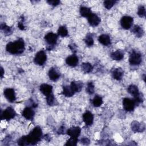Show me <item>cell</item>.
Segmentation results:
<instances>
[{
	"instance_id": "cell-29",
	"label": "cell",
	"mask_w": 146,
	"mask_h": 146,
	"mask_svg": "<svg viewBox=\"0 0 146 146\" xmlns=\"http://www.w3.org/2000/svg\"><path fill=\"white\" fill-rule=\"evenodd\" d=\"M58 34L59 35H60L62 37H64L68 35V31L67 28L64 26H60L58 30Z\"/></svg>"
},
{
	"instance_id": "cell-5",
	"label": "cell",
	"mask_w": 146,
	"mask_h": 146,
	"mask_svg": "<svg viewBox=\"0 0 146 146\" xmlns=\"http://www.w3.org/2000/svg\"><path fill=\"white\" fill-rule=\"evenodd\" d=\"M47 55L45 52L43 50L38 51L34 58V62L39 66L43 65L46 61Z\"/></svg>"
},
{
	"instance_id": "cell-19",
	"label": "cell",
	"mask_w": 146,
	"mask_h": 146,
	"mask_svg": "<svg viewBox=\"0 0 146 146\" xmlns=\"http://www.w3.org/2000/svg\"><path fill=\"white\" fill-rule=\"evenodd\" d=\"M70 86L75 94V92H80L81 91L83 87V83L80 82H72Z\"/></svg>"
},
{
	"instance_id": "cell-23",
	"label": "cell",
	"mask_w": 146,
	"mask_h": 146,
	"mask_svg": "<svg viewBox=\"0 0 146 146\" xmlns=\"http://www.w3.org/2000/svg\"><path fill=\"white\" fill-rule=\"evenodd\" d=\"M132 31L137 37L142 36L143 35V34H144V30H143V29L140 26H139L138 25L134 26V27L132 29Z\"/></svg>"
},
{
	"instance_id": "cell-1",
	"label": "cell",
	"mask_w": 146,
	"mask_h": 146,
	"mask_svg": "<svg viewBox=\"0 0 146 146\" xmlns=\"http://www.w3.org/2000/svg\"><path fill=\"white\" fill-rule=\"evenodd\" d=\"M25 49V43L22 38L13 42H9L6 47V51L11 54H22Z\"/></svg>"
},
{
	"instance_id": "cell-25",
	"label": "cell",
	"mask_w": 146,
	"mask_h": 146,
	"mask_svg": "<svg viewBox=\"0 0 146 146\" xmlns=\"http://www.w3.org/2000/svg\"><path fill=\"white\" fill-rule=\"evenodd\" d=\"M91 11L90 8L86 6H81L80 8V14L82 17H88L91 14Z\"/></svg>"
},
{
	"instance_id": "cell-36",
	"label": "cell",
	"mask_w": 146,
	"mask_h": 146,
	"mask_svg": "<svg viewBox=\"0 0 146 146\" xmlns=\"http://www.w3.org/2000/svg\"><path fill=\"white\" fill-rule=\"evenodd\" d=\"M77 141H78V139L70 137V139L68 140V141H67V143H66L65 145H72V146L76 145Z\"/></svg>"
},
{
	"instance_id": "cell-4",
	"label": "cell",
	"mask_w": 146,
	"mask_h": 146,
	"mask_svg": "<svg viewBox=\"0 0 146 146\" xmlns=\"http://www.w3.org/2000/svg\"><path fill=\"white\" fill-rule=\"evenodd\" d=\"M16 115V112L14 110L9 107L5 109L1 114V117L2 119L9 120L14 118Z\"/></svg>"
},
{
	"instance_id": "cell-8",
	"label": "cell",
	"mask_w": 146,
	"mask_h": 146,
	"mask_svg": "<svg viewBox=\"0 0 146 146\" xmlns=\"http://www.w3.org/2000/svg\"><path fill=\"white\" fill-rule=\"evenodd\" d=\"M3 94L5 98L7 99V100L11 103L14 102L16 99L15 91H14V90L13 88H6L4 90Z\"/></svg>"
},
{
	"instance_id": "cell-33",
	"label": "cell",
	"mask_w": 146,
	"mask_h": 146,
	"mask_svg": "<svg viewBox=\"0 0 146 146\" xmlns=\"http://www.w3.org/2000/svg\"><path fill=\"white\" fill-rule=\"evenodd\" d=\"M18 144L19 145H29L27 136H23L21 137L18 140Z\"/></svg>"
},
{
	"instance_id": "cell-20",
	"label": "cell",
	"mask_w": 146,
	"mask_h": 146,
	"mask_svg": "<svg viewBox=\"0 0 146 146\" xmlns=\"http://www.w3.org/2000/svg\"><path fill=\"white\" fill-rule=\"evenodd\" d=\"M99 42L104 46H108L111 44V39L109 35L107 34H102L99 36Z\"/></svg>"
},
{
	"instance_id": "cell-27",
	"label": "cell",
	"mask_w": 146,
	"mask_h": 146,
	"mask_svg": "<svg viewBox=\"0 0 146 146\" xmlns=\"http://www.w3.org/2000/svg\"><path fill=\"white\" fill-rule=\"evenodd\" d=\"M103 104L102 98L99 95H96L92 100V104L94 107H100Z\"/></svg>"
},
{
	"instance_id": "cell-30",
	"label": "cell",
	"mask_w": 146,
	"mask_h": 146,
	"mask_svg": "<svg viewBox=\"0 0 146 146\" xmlns=\"http://www.w3.org/2000/svg\"><path fill=\"white\" fill-rule=\"evenodd\" d=\"M84 41H85L86 44L88 46H92L94 44V39L91 34H88L86 35V38L84 39Z\"/></svg>"
},
{
	"instance_id": "cell-15",
	"label": "cell",
	"mask_w": 146,
	"mask_h": 146,
	"mask_svg": "<svg viewBox=\"0 0 146 146\" xmlns=\"http://www.w3.org/2000/svg\"><path fill=\"white\" fill-rule=\"evenodd\" d=\"M83 119L86 125H90L93 123L94 116L91 112L87 111L83 115Z\"/></svg>"
},
{
	"instance_id": "cell-13",
	"label": "cell",
	"mask_w": 146,
	"mask_h": 146,
	"mask_svg": "<svg viewBox=\"0 0 146 146\" xmlns=\"http://www.w3.org/2000/svg\"><path fill=\"white\" fill-rule=\"evenodd\" d=\"M131 128L135 132H142L145 129V125L137 121H134L131 124Z\"/></svg>"
},
{
	"instance_id": "cell-3",
	"label": "cell",
	"mask_w": 146,
	"mask_h": 146,
	"mask_svg": "<svg viewBox=\"0 0 146 146\" xmlns=\"http://www.w3.org/2000/svg\"><path fill=\"white\" fill-rule=\"evenodd\" d=\"M142 57L141 54L136 51L131 52L129 58V62L132 66H137L141 63Z\"/></svg>"
},
{
	"instance_id": "cell-6",
	"label": "cell",
	"mask_w": 146,
	"mask_h": 146,
	"mask_svg": "<svg viewBox=\"0 0 146 146\" xmlns=\"http://www.w3.org/2000/svg\"><path fill=\"white\" fill-rule=\"evenodd\" d=\"M135 106H136V104L133 99L125 98L123 100V108L125 111L128 112H131L133 111L135 108Z\"/></svg>"
},
{
	"instance_id": "cell-41",
	"label": "cell",
	"mask_w": 146,
	"mask_h": 146,
	"mask_svg": "<svg viewBox=\"0 0 146 146\" xmlns=\"http://www.w3.org/2000/svg\"><path fill=\"white\" fill-rule=\"evenodd\" d=\"M3 74H4V71H3V69L2 67L1 68V78L3 77Z\"/></svg>"
},
{
	"instance_id": "cell-2",
	"label": "cell",
	"mask_w": 146,
	"mask_h": 146,
	"mask_svg": "<svg viewBox=\"0 0 146 146\" xmlns=\"http://www.w3.org/2000/svg\"><path fill=\"white\" fill-rule=\"evenodd\" d=\"M26 136L29 145H35L42 137V129L39 127H35Z\"/></svg>"
},
{
	"instance_id": "cell-24",
	"label": "cell",
	"mask_w": 146,
	"mask_h": 146,
	"mask_svg": "<svg viewBox=\"0 0 146 146\" xmlns=\"http://www.w3.org/2000/svg\"><path fill=\"white\" fill-rule=\"evenodd\" d=\"M62 94L66 97H71L73 96L74 92L71 89L70 86H64L63 87V92Z\"/></svg>"
},
{
	"instance_id": "cell-37",
	"label": "cell",
	"mask_w": 146,
	"mask_h": 146,
	"mask_svg": "<svg viewBox=\"0 0 146 146\" xmlns=\"http://www.w3.org/2000/svg\"><path fill=\"white\" fill-rule=\"evenodd\" d=\"M47 2L48 3L49 5L55 6L58 5L60 3V1H58V0H56V1H47Z\"/></svg>"
},
{
	"instance_id": "cell-39",
	"label": "cell",
	"mask_w": 146,
	"mask_h": 146,
	"mask_svg": "<svg viewBox=\"0 0 146 146\" xmlns=\"http://www.w3.org/2000/svg\"><path fill=\"white\" fill-rule=\"evenodd\" d=\"M18 26L19 29L20 30H24L25 29V26L23 25V23L22 22H19L18 24Z\"/></svg>"
},
{
	"instance_id": "cell-22",
	"label": "cell",
	"mask_w": 146,
	"mask_h": 146,
	"mask_svg": "<svg viewBox=\"0 0 146 146\" xmlns=\"http://www.w3.org/2000/svg\"><path fill=\"white\" fill-rule=\"evenodd\" d=\"M128 92L132 95L133 96V97L136 96V95H137L139 94V89L138 87L134 85V84H131L128 86V89H127Z\"/></svg>"
},
{
	"instance_id": "cell-7",
	"label": "cell",
	"mask_w": 146,
	"mask_h": 146,
	"mask_svg": "<svg viewBox=\"0 0 146 146\" xmlns=\"http://www.w3.org/2000/svg\"><path fill=\"white\" fill-rule=\"evenodd\" d=\"M133 18L129 16H124L121 18L120 23L121 27L126 30L130 29L133 23Z\"/></svg>"
},
{
	"instance_id": "cell-32",
	"label": "cell",
	"mask_w": 146,
	"mask_h": 146,
	"mask_svg": "<svg viewBox=\"0 0 146 146\" xmlns=\"http://www.w3.org/2000/svg\"><path fill=\"white\" fill-rule=\"evenodd\" d=\"M116 2V1H110V0L105 1L104 2V6L106 9H110L113 7V6L115 4Z\"/></svg>"
},
{
	"instance_id": "cell-10",
	"label": "cell",
	"mask_w": 146,
	"mask_h": 146,
	"mask_svg": "<svg viewBox=\"0 0 146 146\" xmlns=\"http://www.w3.org/2000/svg\"><path fill=\"white\" fill-rule=\"evenodd\" d=\"M81 129L79 127H72L69 128L67 131V133L70 136V137L78 139V136L80 135Z\"/></svg>"
},
{
	"instance_id": "cell-16",
	"label": "cell",
	"mask_w": 146,
	"mask_h": 146,
	"mask_svg": "<svg viewBox=\"0 0 146 146\" xmlns=\"http://www.w3.org/2000/svg\"><path fill=\"white\" fill-rule=\"evenodd\" d=\"M60 74L55 68H51L48 71L49 78L53 81L57 80L60 78Z\"/></svg>"
},
{
	"instance_id": "cell-28",
	"label": "cell",
	"mask_w": 146,
	"mask_h": 146,
	"mask_svg": "<svg viewBox=\"0 0 146 146\" xmlns=\"http://www.w3.org/2000/svg\"><path fill=\"white\" fill-rule=\"evenodd\" d=\"M1 29L5 35H10L12 33V29L10 27L7 26L5 23H1Z\"/></svg>"
},
{
	"instance_id": "cell-9",
	"label": "cell",
	"mask_w": 146,
	"mask_h": 146,
	"mask_svg": "<svg viewBox=\"0 0 146 146\" xmlns=\"http://www.w3.org/2000/svg\"><path fill=\"white\" fill-rule=\"evenodd\" d=\"M44 39L50 46H52L56 43L58 35L53 33H48L45 35Z\"/></svg>"
},
{
	"instance_id": "cell-35",
	"label": "cell",
	"mask_w": 146,
	"mask_h": 146,
	"mask_svg": "<svg viewBox=\"0 0 146 146\" xmlns=\"http://www.w3.org/2000/svg\"><path fill=\"white\" fill-rule=\"evenodd\" d=\"M137 14L140 17H145V9L143 6H140L138 8Z\"/></svg>"
},
{
	"instance_id": "cell-21",
	"label": "cell",
	"mask_w": 146,
	"mask_h": 146,
	"mask_svg": "<svg viewBox=\"0 0 146 146\" xmlns=\"http://www.w3.org/2000/svg\"><path fill=\"white\" fill-rule=\"evenodd\" d=\"M111 57L112 59L115 60H120L124 57V54L123 52L120 50H116L111 54Z\"/></svg>"
},
{
	"instance_id": "cell-18",
	"label": "cell",
	"mask_w": 146,
	"mask_h": 146,
	"mask_svg": "<svg viewBox=\"0 0 146 146\" xmlns=\"http://www.w3.org/2000/svg\"><path fill=\"white\" fill-rule=\"evenodd\" d=\"M123 73L124 71L121 68H116L112 71V75L115 79L120 80L123 76Z\"/></svg>"
},
{
	"instance_id": "cell-11",
	"label": "cell",
	"mask_w": 146,
	"mask_h": 146,
	"mask_svg": "<svg viewBox=\"0 0 146 146\" xmlns=\"http://www.w3.org/2000/svg\"><path fill=\"white\" fill-rule=\"evenodd\" d=\"M88 21L89 24L92 26H97L100 22V18L95 14L91 13L88 17Z\"/></svg>"
},
{
	"instance_id": "cell-38",
	"label": "cell",
	"mask_w": 146,
	"mask_h": 146,
	"mask_svg": "<svg viewBox=\"0 0 146 146\" xmlns=\"http://www.w3.org/2000/svg\"><path fill=\"white\" fill-rule=\"evenodd\" d=\"M81 142L82 143H83V144H86L87 145L90 143V140L88 139H87V137H83V139H82L81 140Z\"/></svg>"
},
{
	"instance_id": "cell-12",
	"label": "cell",
	"mask_w": 146,
	"mask_h": 146,
	"mask_svg": "<svg viewBox=\"0 0 146 146\" xmlns=\"http://www.w3.org/2000/svg\"><path fill=\"white\" fill-rule=\"evenodd\" d=\"M39 90L40 92L46 96H47L52 94V87L48 84L44 83L41 84L40 86Z\"/></svg>"
},
{
	"instance_id": "cell-14",
	"label": "cell",
	"mask_w": 146,
	"mask_h": 146,
	"mask_svg": "<svg viewBox=\"0 0 146 146\" xmlns=\"http://www.w3.org/2000/svg\"><path fill=\"white\" fill-rule=\"evenodd\" d=\"M22 116L27 120L33 119L35 115V112L33 108L29 107H26L22 111Z\"/></svg>"
},
{
	"instance_id": "cell-26",
	"label": "cell",
	"mask_w": 146,
	"mask_h": 146,
	"mask_svg": "<svg viewBox=\"0 0 146 146\" xmlns=\"http://www.w3.org/2000/svg\"><path fill=\"white\" fill-rule=\"evenodd\" d=\"M81 67L85 73L91 72L93 70V67L90 63H83Z\"/></svg>"
},
{
	"instance_id": "cell-34",
	"label": "cell",
	"mask_w": 146,
	"mask_h": 146,
	"mask_svg": "<svg viewBox=\"0 0 146 146\" xmlns=\"http://www.w3.org/2000/svg\"><path fill=\"white\" fill-rule=\"evenodd\" d=\"M46 102L48 105L52 106L55 103V98L53 94L46 96Z\"/></svg>"
},
{
	"instance_id": "cell-40",
	"label": "cell",
	"mask_w": 146,
	"mask_h": 146,
	"mask_svg": "<svg viewBox=\"0 0 146 146\" xmlns=\"http://www.w3.org/2000/svg\"><path fill=\"white\" fill-rule=\"evenodd\" d=\"M68 46H69V47L70 48V49H71L72 51H74V52H75V51H76V46H74V44H70Z\"/></svg>"
},
{
	"instance_id": "cell-17",
	"label": "cell",
	"mask_w": 146,
	"mask_h": 146,
	"mask_svg": "<svg viewBox=\"0 0 146 146\" xmlns=\"http://www.w3.org/2000/svg\"><path fill=\"white\" fill-rule=\"evenodd\" d=\"M66 62L68 66L71 67H75L79 62V59L75 55H72L66 58Z\"/></svg>"
},
{
	"instance_id": "cell-31",
	"label": "cell",
	"mask_w": 146,
	"mask_h": 146,
	"mask_svg": "<svg viewBox=\"0 0 146 146\" xmlns=\"http://www.w3.org/2000/svg\"><path fill=\"white\" fill-rule=\"evenodd\" d=\"M86 92L91 95L92 94H94V85L93 84L92 82H88L87 83V86L86 87Z\"/></svg>"
}]
</instances>
